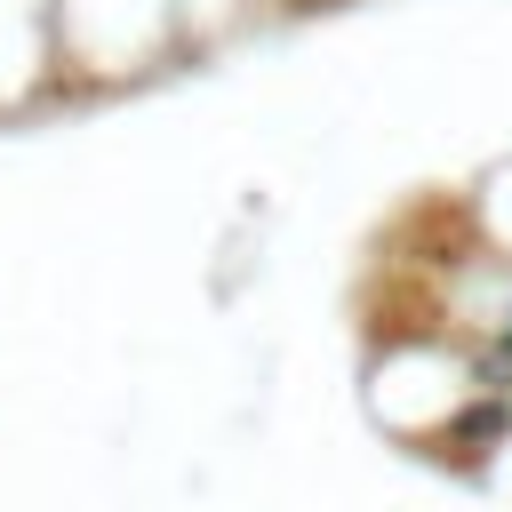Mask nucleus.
I'll use <instances>...</instances> for the list:
<instances>
[]
</instances>
